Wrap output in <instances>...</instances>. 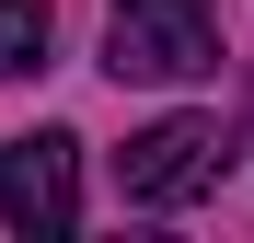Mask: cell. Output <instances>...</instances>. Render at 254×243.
Here are the masks:
<instances>
[{"mask_svg": "<svg viewBox=\"0 0 254 243\" xmlns=\"http://www.w3.org/2000/svg\"><path fill=\"white\" fill-rule=\"evenodd\" d=\"M104 70L116 81H208L220 70V0H116Z\"/></svg>", "mask_w": 254, "mask_h": 243, "instance_id": "1", "label": "cell"}, {"mask_svg": "<svg viewBox=\"0 0 254 243\" xmlns=\"http://www.w3.org/2000/svg\"><path fill=\"white\" fill-rule=\"evenodd\" d=\"M220 174H231L220 116H162V128H139V139H127V162H116L127 209H185V197H208Z\"/></svg>", "mask_w": 254, "mask_h": 243, "instance_id": "2", "label": "cell"}, {"mask_svg": "<svg viewBox=\"0 0 254 243\" xmlns=\"http://www.w3.org/2000/svg\"><path fill=\"white\" fill-rule=\"evenodd\" d=\"M0 220L23 243H69L81 232V139L69 128H35L0 151Z\"/></svg>", "mask_w": 254, "mask_h": 243, "instance_id": "3", "label": "cell"}, {"mask_svg": "<svg viewBox=\"0 0 254 243\" xmlns=\"http://www.w3.org/2000/svg\"><path fill=\"white\" fill-rule=\"evenodd\" d=\"M58 35V0H0V81H35Z\"/></svg>", "mask_w": 254, "mask_h": 243, "instance_id": "4", "label": "cell"}]
</instances>
